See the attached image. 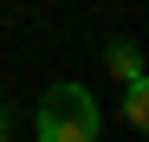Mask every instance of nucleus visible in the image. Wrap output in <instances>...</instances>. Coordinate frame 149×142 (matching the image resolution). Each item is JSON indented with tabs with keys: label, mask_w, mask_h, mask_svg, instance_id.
Instances as JSON below:
<instances>
[{
	"label": "nucleus",
	"mask_w": 149,
	"mask_h": 142,
	"mask_svg": "<svg viewBox=\"0 0 149 142\" xmlns=\"http://www.w3.org/2000/svg\"><path fill=\"white\" fill-rule=\"evenodd\" d=\"M97 129H104V110H97L91 84H78V78H58L33 110L39 142H97Z\"/></svg>",
	"instance_id": "f257e3e1"
},
{
	"label": "nucleus",
	"mask_w": 149,
	"mask_h": 142,
	"mask_svg": "<svg viewBox=\"0 0 149 142\" xmlns=\"http://www.w3.org/2000/svg\"><path fill=\"white\" fill-rule=\"evenodd\" d=\"M104 65H110V78H117V84L143 78V52H136V39H104Z\"/></svg>",
	"instance_id": "f03ea898"
},
{
	"label": "nucleus",
	"mask_w": 149,
	"mask_h": 142,
	"mask_svg": "<svg viewBox=\"0 0 149 142\" xmlns=\"http://www.w3.org/2000/svg\"><path fill=\"white\" fill-rule=\"evenodd\" d=\"M123 123H130L136 136H149V71L123 84Z\"/></svg>",
	"instance_id": "7ed1b4c3"
},
{
	"label": "nucleus",
	"mask_w": 149,
	"mask_h": 142,
	"mask_svg": "<svg viewBox=\"0 0 149 142\" xmlns=\"http://www.w3.org/2000/svg\"><path fill=\"white\" fill-rule=\"evenodd\" d=\"M0 142H13V136H0Z\"/></svg>",
	"instance_id": "20e7f679"
}]
</instances>
